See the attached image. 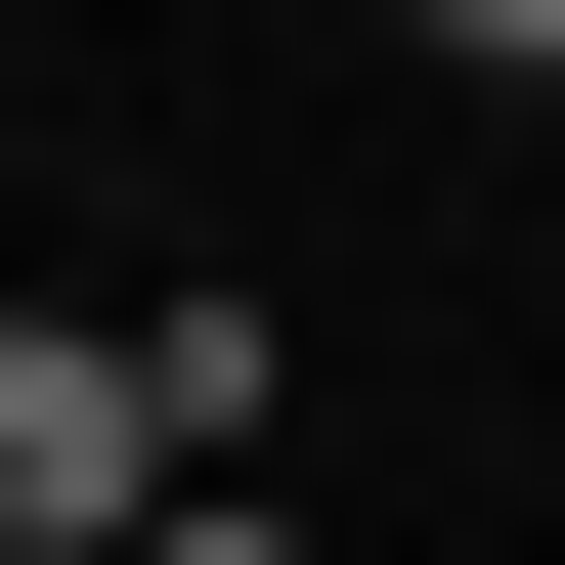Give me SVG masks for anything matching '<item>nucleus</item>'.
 I'll return each instance as SVG.
<instances>
[{"label": "nucleus", "instance_id": "nucleus-3", "mask_svg": "<svg viewBox=\"0 0 565 565\" xmlns=\"http://www.w3.org/2000/svg\"><path fill=\"white\" fill-rule=\"evenodd\" d=\"M435 44H479V87H522V44H565V0H435Z\"/></svg>", "mask_w": 565, "mask_h": 565}, {"label": "nucleus", "instance_id": "nucleus-2", "mask_svg": "<svg viewBox=\"0 0 565 565\" xmlns=\"http://www.w3.org/2000/svg\"><path fill=\"white\" fill-rule=\"evenodd\" d=\"M131 565H305V522H217V479H174V522H131Z\"/></svg>", "mask_w": 565, "mask_h": 565}, {"label": "nucleus", "instance_id": "nucleus-1", "mask_svg": "<svg viewBox=\"0 0 565 565\" xmlns=\"http://www.w3.org/2000/svg\"><path fill=\"white\" fill-rule=\"evenodd\" d=\"M174 435H217L174 305H0V522H44V565H131V522H174Z\"/></svg>", "mask_w": 565, "mask_h": 565}]
</instances>
